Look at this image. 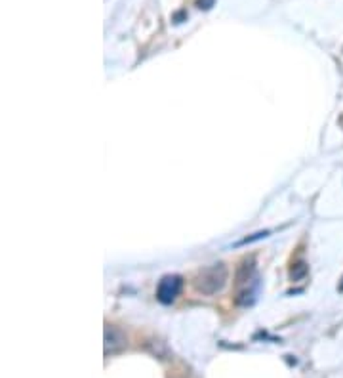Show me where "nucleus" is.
<instances>
[{
	"label": "nucleus",
	"mask_w": 343,
	"mask_h": 378,
	"mask_svg": "<svg viewBox=\"0 0 343 378\" xmlns=\"http://www.w3.org/2000/svg\"><path fill=\"white\" fill-rule=\"evenodd\" d=\"M181 286H183V279L179 275H165L160 279L157 289V298L162 304H172L174 300L178 298L181 293Z\"/></svg>",
	"instance_id": "f03ea898"
},
{
	"label": "nucleus",
	"mask_w": 343,
	"mask_h": 378,
	"mask_svg": "<svg viewBox=\"0 0 343 378\" xmlns=\"http://www.w3.org/2000/svg\"><path fill=\"white\" fill-rule=\"evenodd\" d=\"M229 271L225 264H212L200 270L193 279L195 291L204 296H214V294L222 293L223 286L227 285Z\"/></svg>",
	"instance_id": "f257e3e1"
},
{
	"label": "nucleus",
	"mask_w": 343,
	"mask_h": 378,
	"mask_svg": "<svg viewBox=\"0 0 343 378\" xmlns=\"http://www.w3.org/2000/svg\"><path fill=\"white\" fill-rule=\"evenodd\" d=\"M342 291H343V285H342Z\"/></svg>",
	"instance_id": "423d86ee"
},
{
	"label": "nucleus",
	"mask_w": 343,
	"mask_h": 378,
	"mask_svg": "<svg viewBox=\"0 0 343 378\" xmlns=\"http://www.w3.org/2000/svg\"><path fill=\"white\" fill-rule=\"evenodd\" d=\"M215 0H197V6L200 8V10H208V8L214 6Z\"/></svg>",
	"instance_id": "39448f33"
},
{
	"label": "nucleus",
	"mask_w": 343,
	"mask_h": 378,
	"mask_svg": "<svg viewBox=\"0 0 343 378\" xmlns=\"http://www.w3.org/2000/svg\"><path fill=\"white\" fill-rule=\"evenodd\" d=\"M126 348V336L114 325H105V356L119 354Z\"/></svg>",
	"instance_id": "7ed1b4c3"
},
{
	"label": "nucleus",
	"mask_w": 343,
	"mask_h": 378,
	"mask_svg": "<svg viewBox=\"0 0 343 378\" xmlns=\"http://www.w3.org/2000/svg\"><path fill=\"white\" fill-rule=\"evenodd\" d=\"M305 273H307V266L301 262V264H296V268H292V270H290V277H292L294 281H298V279L303 277Z\"/></svg>",
	"instance_id": "20e7f679"
}]
</instances>
